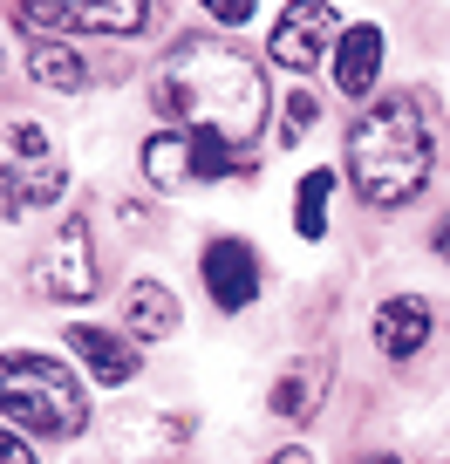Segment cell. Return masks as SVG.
<instances>
[{"label":"cell","instance_id":"1","mask_svg":"<svg viewBox=\"0 0 450 464\" xmlns=\"http://www.w3.org/2000/svg\"><path fill=\"white\" fill-rule=\"evenodd\" d=\"M144 96H150L158 116L191 123V130H218V137H233V144H253L266 130V110H273L260 62L233 42H205V34H185L158 62Z\"/></svg>","mask_w":450,"mask_h":464},{"label":"cell","instance_id":"2","mask_svg":"<svg viewBox=\"0 0 450 464\" xmlns=\"http://www.w3.org/2000/svg\"><path fill=\"white\" fill-rule=\"evenodd\" d=\"M436 171V130L416 96H376L349 123V185L369 212H403Z\"/></svg>","mask_w":450,"mask_h":464},{"label":"cell","instance_id":"3","mask_svg":"<svg viewBox=\"0 0 450 464\" xmlns=\"http://www.w3.org/2000/svg\"><path fill=\"white\" fill-rule=\"evenodd\" d=\"M0 376H7L0 403H7V430L14 437H82L89 430V390L75 382L69 362L14 348L0 362Z\"/></svg>","mask_w":450,"mask_h":464},{"label":"cell","instance_id":"4","mask_svg":"<svg viewBox=\"0 0 450 464\" xmlns=\"http://www.w3.org/2000/svg\"><path fill=\"white\" fill-rule=\"evenodd\" d=\"M28 280L42 301H62V307H82L96 301L102 274H96V239H89V218H62L55 232H48L42 246H34L28 260Z\"/></svg>","mask_w":450,"mask_h":464},{"label":"cell","instance_id":"5","mask_svg":"<svg viewBox=\"0 0 450 464\" xmlns=\"http://www.w3.org/2000/svg\"><path fill=\"white\" fill-rule=\"evenodd\" d=\"M14 21L48 34H144L150 0H14Z\"/></svg>","mask_w":450,"mask_h":464},{"label":"cell","instance_id":"6","mask_svg":"<svg viewBox=\"0 0 450 464\" xmlns=\"http://www.w3.org/2000/svg\"><path fill=\"white\" fill-rule=\"evenodd\" d=\"M334 34H341L334 0H287V14H280L273 34H266V55H273L287 75H307L314 62H334Z\"/></svg>","mask_w":450,"mask_h":464},{"label":"cell","instance_id":"7","mask_svg":"<svg viewBox=\"0 0 450 464\" xmlns=\"http://www.w3.org/2000/svg\"><path fill=\"white\" fill-rule=\"evenodd\" d=\"M198 274H205V294H212L218 314H239V307H253V294H260V253H253L246 239H212V246L198 253Z\"/></svg>","mask_w":450,"mask_h":464},{"label":"cell","instance_id":"8","mask_svg":"<svg viewBox=\"0 0 450 464\" xmlns=\"http://www.w3.org/2000/svg\"><path fill=\"white\" fill-rule=\"evenodd\" d=\"M69 355L89 369V382H102V390H123V382H137V369H144L137 342H123L117 328H96V321H75L69 328Z\"/></svg>","mask_w":450,"mask_h":464},{"label":"cell","instance_id":"9","mask_svg":"<svg viewBox=\"0 0 450 464\" xmlns=\"http://www.w3.org/2000/svg\"><path fill=\"white\" fill-rule=\"evenodd\" d=\"M382 28L376 21H362V28H341V42H334V89L349 102H369L376 96V75H382Z\"/></svg>","mask_w":450,"mask_h":464},{"label":"cell","instance_id":"10","mask_svg":"<svg viewBox=\"0 0 450 464\" xmlns=\"http://www.w3.org/2000/svg\"><path fill=\"white\" fill-rule=\"evenodd\" d=\"M430 301H416V294H396V301L376 307V321H369V334H376V348L389 355V362H409L423 342H430Z\"/></svg>","mask_w":450,"mask_h":464},{"label":"cell","instance_id":"11","mask_svg":"<svg viewBox=\"0 0 450 464\" xmlns=\"http://www.w3.org/2000/svg\"><path fill=\"white\" fill-rule=\"evenodd\" d=\"M123 328H130L137 342H164V334H177V301H171V287L137 274L130 287H123Z\"/></svg>","mask_w":450,"mask_h":464},{"label":"cell","instance_id":"12","mask_svg":"<svg viewBox=\"0 0 450 464\" xmlns=\"http://www.w3.org/2000/svg\"><path fill=\"white\" fill-rule=\"evenodd\" d=\"M321 396H328V362H293L287 376L273 382V396H266V403H273V417H287V423H307L321 410Z\"/></svg>","mask_w":450,"mask_h":464},{"label":"cell","instance_id":"13","mask_svg":"<svg viewBox=\"0 0 450 464\" xmlns=\"http://www.w3.org/2000/svg\"><path fill=\"white\" fill-rule=\"evenodd\" d=\"M137 164H144V178H150L158 191H177V185H191V178H198V171H191V137H185V130L144 137V158H137Z\"/></svg>","mask_w":450,"mask_h":464},{"label":"cell","instance_id":"14","mask_svg":"<svg viewBox=\"0 0 450 464\" xmlns=\"http://www.w3.org/2000/svg\"><path fill=\"white\" fill-rule=\"evenodd\" d=\"M21 69H28L42 89H62V96H75V89L89 82V62L75 55V48H62V42H34L28 55H21Z\"/></svg>","mask_w":450,"mask_h":464},{"label":"cell","instance_id":"15","mask_svg":"<svg viewBox=\"0 0 450 464\" xmlns=\"http://www.w3.org/2000/svg\"><path fill=\"white\" fill-rule=\"evenodd\" d=\"M328 191H334V171H307L293 185V232L301 239H321L328 232Z\"/></svg>","mask_w":450,"mask_h":464},{"label":"cell","instance_id":"16","mask_svg":"<svg viewBox=\"0 0 450 464\" xmlns=\"http://www.w3.org/2000/svg\"><path fill=\"white\" fill-rule=\"evenodd\" d=\"M191 171L198 178H233V171H246V164H233V137L191 130Z\"/></svg>","mask_w":450,"mask_h":464},{"label":"cell","instance_id":"17","mask_svg":"<svg viewBox=\"0 0 450 464\" xmlns=\"http://www.w3.org/2000/svg\"><path fill=\"white\" fill-rule=\"evenodd\" d=\"M314 123H321V96H314V89H293V96H287V116H280V137H287V144H301Z\"/></svg>","mask_w":450,"mask_h":464},{"label":"cell","instance_id":"18","mask_svg":"<svg viewBox=\"0 0 450 464\" xmlns=\"http://www.w3.org/2000/svg\"><path fill=\"white\" fill-rule=\"evenodd\" d=\"M7 150H14V164H48V130L42 123H14V137H7Z\"/></svg>","mask_w":450,"mask_h":464},{"label":"cell","instance_id":"19","mask_svg":"<svg viewBox=\"0 0 450 464\" xmlns=\"http://www.w3.org/2000/svg\"><path fill=\"white\" fill-rule=\"evenodd\" d=\"M198 7H205V14H212V21H218V28H246L260 0H198Z\"/></svg>","mask_w":450,"mask_h":464},{"label":"cell","instance_id":"20","mask_svg":"<svg viewBox=\"0 0 450 464\" xmlns=\"http://www.w3.org/2000/svg\"><path fill=\"white\" fill-rule=\"evenodd\" d=\"M430 253L450 266V218H436V232H430Z\"/></svg>","mask_w":450,"mask_h":464},{"label":"cell","instance_id":"21","mask_svg":"<svg viewBox=\"0 0 450 464\" xmlns=\"http://www.w3.org/2000/svg\"><path fill=\"white\" fill-rule=\"evenodd\" d=\"M7 464H34V450H28V437H7Z\"/></svg>","mask_w":450,"mask_h":464},{"label":"cell","instance_id":"22","mask_svg":"<svg viewBox=\"0 0 450 464\" xmlns=\"http://www.w3.org/2000/svg\"><path fill=\"white\" fill-rule=\"evenodd\" d=\"M266 464H314V458H307L301 444H287V450H273V458H266Z\"/></svg>","mask_w":450,"mask_h":464},{"label":"cell","instance_id":"23","mask_svg":"<svg viewBox=\"0 0 450 464\" xmlns=\"http://www.w3.org/2000/svg\"><path fill=\"white\" fill-rule=\"evenodd\" d=\"M376 464H403V458H376Z\"/></svg>","mask_w":450,"mask_h":464}]
</instances>
